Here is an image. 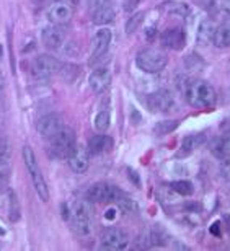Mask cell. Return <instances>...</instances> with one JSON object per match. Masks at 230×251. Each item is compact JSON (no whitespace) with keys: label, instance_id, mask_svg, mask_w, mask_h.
<instances>
[{"label":"cell","instance_id":"3","mask_svg":"<svg viewBox=\"0 0 230 251\" xmlns=\"http://www.w3.org/2000/svg\"><path fill=\"white\" fill-rule=\"evenodd\" d=\"M23 160H25V165H26V170H28V175L31 178V183L34 189H36L38 196L41 198V201H49V188H48V183L44 179V175L41 172L38 165V160H36V155H34L33 149L31 147H23Z\"/></svg>","mask_w":230,"mask_h":251},{"label":"cell","instance_id":"32","mask_svg":"<svg viewBox=\"0 0 230 251\" xmlns=\"http://www.w3.org/2000/svg\"><path fill=\"white\" fill-rule=\"evenodd\" d=\"M128 175H129V179L134 181V184H136L137 188H141V179H139V176H137V172H134V170L128 168Z\"/></svg>","mask_w":230,"mask_h":251},{"label":"cell","instance_id":"15","mask_svg":"<svg viewBox=\"0 0 230 251\" xmlns=\"http://www.w3.org/2000/svg\"><path fill=\"white\" fill-rule=\"evenodd\" d=\"M61 127H62V123H61V118H59L57 114H46V116H43L36 123L38 134L43 135V137H46V139L52 137V135L56 134Z\"/></svg>","mask_w":230,"mask_h":251},{"label":"cell","instance_id":"11","mask_svg":"<svg viewBox=\"0 0 230 251\" xmlns=\"http://www.w3.org/2000/svg\"><path fill=\"white\" fill-rule=\"evenodd\" d=\"M103 248L106 250H126L129 245V237L119 228H108L102 235Z\"/></svg>","mask_w":230,"mask_h":251},{"label":"cell","instance_id":"35","mask_svg":"<svg viewBox=\"0 0 230 251\" xmlns=\"http://www.w3.org/2000/svg\"><path fill=\"white\" fill-rule=\"evenodd\" d=\"M3 88H5V80H3V75L0 74V97H2V93H3Z\"/></svg>","mask_w":230,"mask_h":251},{"label":"cell","instance_id":"23","mask_svg":"<svg viewBox=\"0 0 230 251\" xmlns=\"http://www.w3.org/2000/svg\"><path fill=\"white\" fill-rule=\"evenodd\" d=\"M114 201L118 202L119 209H121L124 214H137V212H139V205H137V202H136L134 199L129 198V196H126V194L119 193V194H118V198L114 199Z\"/></svg>","mask_w":230,"mask_h":251},{"label":"cell","instance_id":"21","mask_svg":"<svg viewBox=\"0 0 230 251\" xmlns=\"http://www.w3.org/2000/svg\"><path fill=\"white\" fill-rule=\"evenodd\" d=\"M204 142H206V137H204V134L188 135V137L181 142V147H179L178 155H179V157H188V155H191L196 149L201 147Z\"/></svg>","mask_w":230,"mask_h":251},{"label":"cell","instance_id":"6","mask_svg":"<svg viewBox=\"0 0 230 251\" xmlns=\"http://www.w3.org/2000/svg\"><path fill=\"white\" fill-rule=\"evenodd\" d=\"M61 70V62L52 56H38L31 64V74L34 78L38 80H46L51 78L54 74H57Z\"/></svg>","mask_w":230,"mask_h":251},{"label":"cell","instance_id":"1","mask_svg":"<svg viewBox=\"0 0 230 251\" xmlns=\"http://www.w3.org/2000/svg\"><path fill=\"white\" fill-rule=\"evenodd\" d=\"M181 90L186 101L194 108H211L216 104L217 93L206 80H186Z\"/></svg>","mask_w":230,"mask_h":251},{"label":"cell","instance_id":"13","mask_svg":"<svg viewBox=\"0 0 230 251\" xmlns=\"http://www.w3.org/2000/svg\"><path fill=\"white\" fill-rule=\"evenodd\" d=\"M66 31L61 28V25H51L43 29V43L49 49H61L66 44Z\"/></svg>","mask_w":230,"mask_h":251},{"label":"cell","instance_id":"8","mask_svg":"<svg viewBox=\"0 0 230 251\" xmlns=\"http://www.w3.org/2000/svg\"><path fill=\"white\" fill-rule=\"evenodd\" d=\"M111 39H113V33L108 26L100 28L98 31L95 33L93 41H92V62L102 59L104 54L108 52L109 44H111Z\"/></svg>","mask_w":230,"mask_h":251},{"label":"cell","instance_id":"29","mask_svg":"<svg viewBox=\"0 0 230 251\" xmlns=\"http://www.w3.org/2000/svg\"><path fill=\"white\" fill-rule=\"evenodd\" d=\"M10 153H12V147L7 139H0V162L8 163Z\"/></svg>","mask_w":230,"mask_h":251},{"label":"cell","instance_id":"14","mask_svg":"<svg viewBox=\"0 0 230 251\" xmlns=\"http://www.w3.org/2000/svg\"><path fill=\"white\" fill-rule=\"evenodd\" d=\"M74 10L66 2H56L48 8V20L52 25H66L71 22Z\"/></svg>","mask_w":230,"mask_h":251},{"label":"cell","instance_id":"27","mask_svg":"<svg viewBox=\"0 0 230 251\" xmlns=\"http://www.w3.org/2000/svg\"><path fill=\"white\" fill-rule=\"evenodd\" d=\"M178 121H162V123H158L157 126H155V132H157L158 135H165V134H168V132H172V130H175L178 127Z\"/></svg>","mask_w":230,"mask_h":251},{"label":"cell","instance_id":"33","mask_svg":"<svg viewBox=\"0 0 230 251\" xmlns=\"http://www.w3.org/2000/svg\"><path fill=\"white\" fill-rule=\"evenodd\" d=\"M155 36H157V26H155V25H152V26H149L146 29V38L149 39V41H152Z\"/></svg>","mask_w":230,"mask_h":251},{"label":"cell","instance_id":"18","mask_svg":"<svg viewBox=\"0 0 230 251\" xmlns=\"http://www.w3.org/2000/svg\"><path fill=\"white\" fill-rule=\"evenodd\" d=\"M214 31H216V25L212 20L204 18L201 23L198 25V31H196V43L199 46H207L212 43Z\"/></svg>","mask_w":230,"mask_h":251},{"label":"cell","instance_id":"20","mask_svg":"<svg viewBox=\"0 0 230 251\" xmlns=\"http://www.w3.org/2000/svg\"><path fill=\"white\" fill-rule=\"evenodd\" d=\"M113 147V140L104 134H98V135H93L88 142V152L93 153V155H98V153H103V152H108L109 149Z\"/></svg>","mask_w":230,"mask_h":251},{"label":"cell","instance_id":"4","mask_svg":"<svg viewBox=\"0 0 230 251\" xmlns=\"http://www.w3.org/2000/svg\"><path fill=\"white\" fill-rule=\"evenodd\" d=\"M167 62H168L167 54L163 51H160V49H153V48L142 49L136 56V65L146 74L160 72V70L165 69Z\"/></svg>","mask_w":230,"mask_h":251},{"label":"cell","instance_id":"22","mask_svg":"<svg viewBox=\"0 0 230 251\" xmlns=\"http://www.w3.org/2000/svg\"><path fill=\"white\" fill-rule=\"evenodd\" d=\"M212 44L216 48H221V49L230 48V20L224 22L221 26H216Z\"/></svg>","mask_w":230,"mask_h":251},{"label":"cell","instance_id":"31","mask_svg":"<svg viewBox=\"0 0 230 251\" xmlns=\"http://www.w3.org/2000/svg\"><path fill=\"white\" fill-rule=\"evenodd\" d=\"M221 175H222V178L230 179V157L222 160V163H221Z\"/></svg>","mask_w":230,"mask_h":251},{"label":"cell","instance_id":"30","mask_svg":"<svg viewBox=\"0 0 230 251\" xmlns=\"http://www.w3.org/2000/svg\"><path fill=\"white\" fill-rule=\"evenodd\" d=\"M8 178H10V168H8V163L0 162V188L7 186Z\"/></svg>","mask_w":230,"mask_h":251},{"label":"cell","instance_id":"2","mask_svg":"<svg viewBox=\"0 0 230 251\" xmlns=\"http://www.w3.org/2000/svg\"><path fill=\"white\" fill-rule=\"evenodd\" d=\"M92 207H90L87 201H77V202H74L67 207L64 219L71 220L74 230L78 235L87 237V235L92 233Z\"/></svg>","mask_w":230,"mask_h":251},{"label":"cell","instance_id":"19","mask_svg":"<svg viewBox=\"0 0 230 251\" xmlns=\"http://www.w3.org/2000/svg\"><path fill=\"white\" fill-rule=\"evenodd\" d=\"M211 152L216 158L224 160L230 157V134L221 135V137L214 139L211 144Z\"/></svg>","mask_w":230,"mask_h":251},{"label":"cell","instance_id":"7","mask_svg":"<svg viewBox=\"0 0 230 251\" xmlns=\"http://www.w3.org/2000/svg\"><path fill=\"white\" fill-rule=\"evenodd\" d=\"M147 106L152 113H168L175 106V97L170 90H157L147 97Z\"/></svg>","mask_w":230,"mask_h":251},{"label":"cell","instance_id":"10","mask_svg":"<svg viewBox=\"0 0 230 251\" xmlns=\"http://www.w3.org/2000/svg\"><path fill=\"white\" fill-rule=\"evenodd\" d=\"M121 191H118L114 186L108 183H97L88 189V201L93 202H111L118 198V194Z\"/></svg>","mask_w":230,"mask_h":251},{"label":"cell","instance_id":"25","mask_svg":"<svg viewBox=\"0 0 230 251\" xmlns=\"http://www.w3.org/2000/svg\"><path fill=\"white\" fill-rule=\"evenodd\" d=\"M109 124H111V114H109V111H100L97 116H95V127H97L98 130H102V132H104V130H108Z\"/></svg>","mask_w":230,"mask_h":251},{"label":"cell","instance_id":"17","mask_svg":"<svg viewBox=\"0 0 230 251\" xmlns=\"http://www.w3.org/2000/svg\"><path fill=\"white\" fill-rule=\"evenodd\" d=\"M109 83H111V74L108 69H97L88 77V85L95 93L104 92L109 87Z\"/></svg>","mask_w":230,"mask_h":251},{"label":"cell","instance_id":"26","mask_svg":"<svg viewBox=\"0 0 230 251\" xmlns=\"http://www.w3.org/2000/svg\"><path fill=\"white\" fill-rule=\"evenodd\" d=\"M170 188H172V191H175V193H178L181 196H191L194 193L193 184L189 181H173L170 184Z\"/></svg>","mask_w":230,"mask_h":251},{"label":"cell","instance_id":"16","mask_svg":"<svg viewBox=\"0 0 230 251\" xmlns=\"http://www.w3.org/2000/svg\"><path fill=\"white\" fill-rule=\"evenodd\" d=\"M90 15H92V23L98 25V26H104V25L113 23L114 18H116V12H114L113 5L109 2L90 10Z\"/></svg>","mask_w":230,"mask_h":251},{"label":"cell","instance_id":"36","mask_svg":"<svg viewBox=\"0 0 230 251\" xmlns=\"http://www.w3.org/2000/svg\"><path fill=\"white\" fill-rule=\"evenodd\" d=\"M227 123H230V116H229V119H227Z\"/></svg>","mask_w":230,"mask_h":251},{"label":"cell","instance_id":"24","mask_svg":"<svg viewBox=\"0 0 230 251\" xmlns=\"http://www.w3.org/2000/svg\"><path fill=\"white\" fill-rule=\"evenodd\" d=\"M144 20H146V12L134 13L132 17L128 20V23H126V33L128 34H134L139 28H141V25L144 23Z\"/></svg>","mask_w":230,"mask_h":251},{"label":"cell","instance_id":"9","mask_svg":"<svg viewBox=\"0 0 230 251\" xmlns=\"http://www.w3.org/2000/svg\"><path fill=\"white\" fill-rule=\"evenodd\" d=\"M67 163L76 173H85L90 167V152L83 145H77L72 149V152L69 153Z\"/></svg>","mask_w":230,"mask_h":251},{"label":"cell","instance_id":"12","mask_svg":"<svg viewBox=\"0 0 230 251\" xmlns=\"http://www.w3.org/2000/svg\"><path fill=\"white\" fill-rule=\"evenodd\" d=\"M160 43L173 51H181L186 44V33L183 28H168L160 34Z\"/></svg>","mask_w":230,"mask_h":251},{"label":"cell","instance_id":"28","mask_svg":"<svg viewBox=\"0 0 230 251\" xmlns=\"http://www.w3.org/2000/svg\"><path fill=\"white\" fill-rule=\"evenodd\" d=\"M165 8H167L170 13L179 15V17H186L188 12H189V8H188L186 3H168Z\"/></svg>","mask_w":230,"mask_h":251},{"label":"cell","instance_id":"5","mask_svg":"<svg viewBox=\"0 0 230 251\" xmlns=\"http://www.w3.org/2000/svg\"><path fill=\"white\" fill-rule=\"evenodd\" d=\"M49 139H51L49 149H51V152L56 158H67L69 153L72 152V149L77 144L76 132L71 127H61Z\"/></svg>","mask_w":230,"mask_h":251},{"label":"cell","instance_id":"34","mask_svg":"<svg viewBox=\"0 0 230 251\" xmlns=\"http://www.w3.org/2000/svg\"><path fill=\"white\" fill-rule=\"evenodd\" d=\"M217 5L224 10V12L230 15V0H217Z\"/></svg>","mask_w":230,"mask_h":251}]
</instances>
